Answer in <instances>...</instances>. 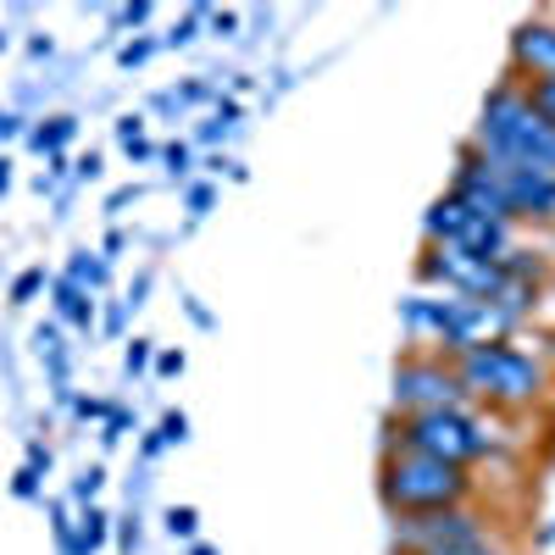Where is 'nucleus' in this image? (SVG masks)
<instances>
[{
	"mask_svg": "<svg viewBox=\"0 0 555 555\" xmlns=\"http://www.w3.org/2000/svg\"><path fill=\"white\" fill-rule=\"evenodd\" d=\"M145 366H151V345L133 339V345H128V373H145Z\"/></svg>",
	"mask_w": 555,
	"mask_h": 555,
	"instance_id": "21",
	"label": "nucleus"
},
{
	"mask_svg": "<svg viewBox=\"0 0 555 555\" xmlns=\"http://www.w3.org/2000/svg\"><path fill=\"white\" fill-rule=\"evenodd\" d=\"M528 101H533V106H539V112L555 122V83H533V95H528Z\"/></svg>",
	"mask_w": 555,
	"mask_h": 555,
	"instance_id": "18",
	"label": "nucleus"
},
{
	"mask_svg": "<svg viewBox=\"0 0 555 555\" xmlns=\"http://www.w3.org/2000/svg\"><path fill=\"white\" fill-rule=\"evenodd\" d=\"M167 172H190V151H183V145H167Z\"/></svg>",
	"mask_w": 555,
	"mask_h": 555,
	"instance_id": "23",
	"label": "nucleus"
},
{
	"mask_svg": "<svg viewBox=\"0 0 555 555\" xmlns=\"http://www.w3.org/2000/svg\"><path fill=\"white\" fill-rule=\"evenodd\" d=\"M517 62H522V67H533V78H539V83H555V28L528 23V28L517 34Z\"/></svg>",
	"mask_w": 555,
	"mask_h": 555,
	"instance_id": "8",
	"label": "nucleus"
},
{
	"mask_svg": "<svg viewBox=\"0 0 555 555\" xmlns=\"http://www.w3.org/2000/svg\"><path fill=\"white\" fill-rule=\"evenodd\" d=\"M145 56H151V44L139 39V44H128V51H122V67H133V62H145Z\"/></svg>",
	"mask_w": 555,
	"mask_h": 555,
	"instance_id": "25",
	"label": "nucleus"
},
{
	"mask_svg": "<svg viewBox=\"0 0 555 555\" xmlns=\"http://www.w3.org/2000/svg\"><path fill=\"white\" fill-rule=\"evenodd\" d=\"M56 311L73 322V328H83V334H89V322H95V300H89L78 284H56Z\"/></svg>",
	"mask_w": 555,
	"mask_h": 555,
	"instance_id": "10",
	"label": "nucleus"
},
{
	"mask_svg": "<svg viewBox=\"0 0 555 555\" xmlns=\"http://www.w3.org/2000/svg\"><path fill=\"white\" fill-rule=\"evenodd\" d=\"M12 494H17V500H34V494H39V473H34V467H23V473H17V483H12Z\"/></svg>",
	"mask_w": 555,
	"mask_h": 555,
	"instance_id": "19",
	"label": "nucleus"
},
{
	"mask_svg": "<svg viewBox=\"0 0 555 555\" xmlns=\"http://www.w3.org/2000/svg\"><path fill=\"white\" fill-rule=\"evenodd\" d=\"M156 373H162V378L183 373V356H178V350H162V356H156Z\"/></svg>",
	"mask_w": 555,
	"mask_h": 555,
	"instance_id": "22",
	"label": "nucleus"
},
{
	"mask_svg": "<svg viewBox=\"0 0 555 555\" xmlns=\"http://www.w3.org/2000/svg\"><path fill=\"white\" fill-rule=\"evenodd\" d=\"M183 434H190V416L167 411V416H162V444H183Z\"/></svg>",
	"mask_w": 555,
	"mask_h": 555,
	"instance_id": "16",
	"label": "nucleus"
},
{
	"mask_svg": "<svg viewBox=\"0 0 555 555\" xmlns=\"http://www.w3.org/2000/svg\"><path fill=\"white\" fill-rule=\"evenodd\" d=\"M28 467L44 473V467H51V450H44V444H28Z\"/></svg>",
	"mask_w": 555,
	"mask_h": 555,
	"instance_id": "24",
	"label": "nucleus"
},
{
	"mask_svg": "<svg viewBox=\"0 0 555 555\" xmlns=\"http://www.w3.org/2000/svg\"><path fill=\"white\" fill-rule=\"evenodd\" d=\"M112 533V517L101 512V505H83V512L73 517V555H95Z\"/></svg>",
	"mask_w": 555,
	"mask_h": 555,
	"instance_id": "9",
	"label": "nucleus"
},
{
	"mask_svg": "<svg viewBox=\"0 0 555 555\" xmlns=\"http://www.w3.org/2000/svg\"><path fill=\"white\" fill-rule=\"evenodd\" d=\"M395 544L405 555H450V550H478L483 544V522L455 505V512H428V517H405L395 528Z\"/></svg>",
	"mask_w": 555,
	"mask_h": 555,
	"instance_id": "6",
	"label": "nucleus"
},
{
	"mask_svg": "<svg viewBox=\"0 0 555 555\" xmlns=\"http://www.w3.org/2000/svg\"><path fill=\"white\" fill-rule=\"evenodd\" d=\"M461 389L489 400V405H533L544 395V366L528 350L512 345H478V350H461Z\"/></svg>",
	"mask_w": 555,
	"mask_h": 555,
	"instance_id": "4",
	"label": "nucleus"
},
{
	"mask_svg": "<svg viewBox=\"0 0 555 555\" xmlns=\"http://www.w3.org/2000/svg\"><path fill=\"white\" fill-rule=\"evenodd\" d=\"M395 400L405 411H444V405L467 400V389H461V378L439 361H405L395 373Z\"/></svg>",
	"mask_w": 555,
	"mask_h": 555,
	"instance_id": "7",
	"label": "nucleus"
},
{
	"mask_svg": "<svg viewBox=\"0 0 555 555\" xmlns=\"http://www.w3.org/2000/svg\"><path fill=\"white\" fill-rule=\"evenodd\" d=\"M195 522H201L195 505H172V512H167V533L172 539H195Z\"/></svg>",
	"mask_w": 555,
	"mask_h": 555,
	"instance_id": "13",
	"label": "nucleus"
},
{
	"mask_svg": "<svg viewBox=\"0 0 555 555\" xmlns=\"http://www.w3.org/2000/svg\"><path fill=\"white\" fill-rule=\"evenodd\" d=\"M190 206H195V211H206V206H211V190H206V183H201V190H190Z\"/></svg>",
	"mask_w": 555,
	"mask_h": 555,
	"instance_id": "26",
	"label": "nucleus"
},
{
	"mask_svg": "<svg viewBox=\"0 0 555 555\" xmlns=\"http://www.w3.org/2000/svg\"><path fill=\"white\" fill-rule=\"evenodd\" d=\"M378 489L384 505L400 517H428V512H455L473 500V478L467 467H450L434 455H411V450H389L378 467Z\"/></svg>",
	"mask_w": 555,
	"mask_h": 555,
	"instance_id": "1",
	"label": "nucleus"
},
{
	"mask_svg": "<svg viewBox=\"0 0 555 555\" xmlns=\"http://www.w3.org/2000/svg\"><path fill=\"white\" fill-rule=\"evenodd\" d=\"M101 278H106V267H101V261H89V250L73 256V284H101Z\"/></svg>",
	"mask_w": 555,
	"mask_h": 555,
	"instance_id": "15",
	"label": "nucleus"
},
{
	"mask_svg": "<svg viewBox=\"0 0 555 555\" xmlns=\"http://www.w3.org/2000/svg\"><path fill=\"white\" fill-rule=\"evenodd\" d=\"M34 345H39V356H44V361H51V373L62 378V334H56V328H39V334H34Z\"/></svg>",
	"mask_w": 555,
	"mask_h": 555,
	"instance_id": "14",
	"label": "nucleus"
},
{
	"mask_svg": "<svg viewBox=\"0 0 555 555\" xmlns=\"http://www.w3.org/2000/svg\"><path fill=\"white\" fill-rule=\"evenodd\" d=\"M389 450H411V455H434L450 467H473L494 450V428L483 416H473L467 405H444V411H405L389 428Z\"/></svg>",
	"mask_w": 555,
	"mask_h": 555,
	"instance_id": "3",
	"label": "nucleus"
},
{
	"mask_svg": "<svg viewBox=\"0 0 555 555\" xmlns=\"http://www.w3.org/2000/svg\"><path fill=\"white\" fill-rule=\"evenodd\" d=\"M478 145H483L494 162L533 167V172H555V122H550L528 95H512V89H500V95L483 106Z\"/></svg>",
	"mask_w": 555,
	"mask_h": 555,
	"instance_id": "2",
	"label": "nucleus"
},
{
	"mask_svg": "<svg viewBox=\"0 0 555 555\" xmlns=\"http://www.w3.org/2000/svg\"><path fill=\"white\" fill-rule=\"evenodd\" d=\"M101 483H106V467H83V473L73 478V500H78V505H95Z\"/></svg>",
	"mask_w": 555,
	"mask_h": 555,
	"instance_id": "12",
	"label": "nucleus"
},
{
	"mask_svg": "<svg viewBox=\"0 0 555 555\" xmlns=\"http://www.w3.org/2000/svg\"><path fill=\"white\" fill-rule=\"evenodd\" d=\"M117 550H122V555H133V550H139V522H133V517H128V522H117Z\"/></svg>",
	"mask_w": 555,
	"mask_h": 555,
	"instance_id": "20",
	"label": "nucleus"
},
{
	"mask_svg": "<svg viewBox=\"0 0 555 555\" xmlns=\"http://www.w3.org/2000/svg\"><path fill=\"white\" fill-rule=\"evenodd\" d=\"M190 555H217V550H211V544H195V550H190Z\"/></svg>",
	"mask_w": 555,
	"mask_h": 555,
	"instance_id": "29",
	"label": "nucleus"
},
{
	"mask_svg": "<svg viewBox=\"0 0 555 555\" xmlns=\"http://www.w3.org/2000/svg\"><path fill=\"white\" fill-rule=\"evenodd\" d=\"M67 139H73V117H51V128H39V133H34V145L56 156V151L67 145Z\"/></svg>",
	"mask_w": 555,
	"mask_h": 555,
	"instance_id": "11",
	"label": "nucleus"
},
{
	"mask_svg": "<svg viewBox=\"0 0 555 555\" xmlns=\"http://www.w3.org/2000/svg\"><path fill=\"white\" fill-rule=\"evenodd\" d=\"M7 183H12V172H7V162H0V190H7Z\"/></svg>",
	"mask_w": 555,
	"mask_h": 555,
	"instance_id": "28",
	"label": "nucleus"
},
{
	"mask_svg": "<svg viewBox=\"0 0 555 555\" xmlns=\"http://www.w3.org/2000/svg\"><path fill=\"white\" fill-rule=\"evenodd\" d=\"M39 284H44V272H23L17 284H12V300H17V306H23V300H34V295H39Z\"/></svg>",
	"mask_w": 555,
	"mask_h": 555,
	"instance_id": "17",
	"label": "nucleus"
},
{
	"mask_svg": "<svg viewBox=\"0 0 555 555\" xmlns=\"http://www.w3.org/2000/svg\"><path fill=\"white\" fill-rule=\"evenodd\" d=\"M450 555H489V544H478V550H450Z\"/></svg>",
	"mask_w": 555,
	"mask_h": 555,
	"instance_id": "27",
	"label": "nucleus"
},
{
	"mask_svg": "<svg viewBox=\"0 0 555 555\" xmlns=\"http://www.w3.org/2000/svg\"><path fill=\"white\" fill-rule=\"evenodd\" d=\"M428 234L444 240V245H455V250H473L483 261H505V228H500V217L478 211L473 201H461V195L455 201H439L428 211Z\"/></svg>",
	"mask_w": 555,
	"mask_h": 555,
	"instance_id": "5",
	"label": "nucleus"
}]
</instances>
